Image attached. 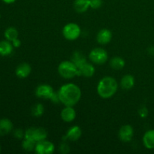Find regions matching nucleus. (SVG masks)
Here are the masks:
<instances>
[{"instance_id": "nucleus-1", "label": "nucleus", "mask_w": 154, "mask_h": 154, "mask_svg": "<svg viewBox=\"0 0 154 154\" xmlns=\"http://www.w3.org/2000/svg\"><path fill=\"white\" fill-rule=\"evenodd\" d=\"M60 102L66 106H74L81 97V89L74 84H66L62 86L58 91Z\"/></svg>"}, {"instance_id": "nucleus-2", "label": "nucleus", "mask_w": 154, "mask_h": 154, "mask_svg": "<svg viewBox=\"0 0 154 154\" xmlns=\"http://www.w3.org/2000/svg\"><path fill=\"white\" fill-rule=\"evenodd\" d=\"M118 87L117 81L112 77L107 76L99 81L97 86V92L99 96L108 99L116 93Z\"/></svg>"}, {"instance_id": "nucleus-3", "label": "nucleus", "mask_w": 154, "mask_h": 154, "mask_svg": "<svg viewBox=\"0 0 154 154\" xmlns=\"http://www.w3.org/2000/svg\"><path fill=\"white\" fill-rule=\"evenodd\" d=\"M58 72L63 78L71 79L78 76V68L72 61H63L59 65Z\"/></svg>"}, {"instance_id": "nucleus-4", "label": "nucleus", "mask_w": 154, "mask_h": 154, "mask_svg": "<svg viewBox=\"0 0 154 154\" xmlns=\"http://www.w3.org/2000/svg\"><path fill=\"white\" fill-rule=\"evenodd\" d=\"M47 136H48V132L44 128L31 127L25 132L24 138L37 143L46 139Z\"/></svg>"}, {"instance_id": "nucleus-5", "label": "nucleus", "mask_w": 154, "mask_h": 154, "mask_svg": "<svg viewBox=\"0 0 154 154\" xmlns=\"http://www.w3.org/2000/svg\"><path fill=\"white\" fill-rule=\"evenodd\" d=\"M90 60L93 63L97 65H102L105 63L108 60V53L105 49L101 48H96L92 50L90 53Z\"/></svg>"}, {"instance_id": "nucleus-6", "label": "nucleus", "mask_w": 154, "mask_h": 154, "mask_svg": "<svg viewBox=\"0 0 154 154\" xmlns=\"http://www.w3.org/2000/svg\"><path fill=\"white\" fill-rule=\"evenodd\" d=\"M81 28L79 26L74 23H68L63 29V35L67 40L74 41L78 38L81 35Z\"/></svg>"}, {"instance_id": "nucleus-7", "label": "nucleus", "mask_w": 154, "mask_h": 154, "mask_svg": "<svg viewBox=\"0 0 154 154\" xmlns=\"http://www.w3.org/2000/svg\"><path fill=\"white\" fill-rule=\"evenodd\" d=\"M55 92L51 86L48 84H42L36 88L35 95L38 97L44 99H50L53 97Z\"/></svg>"}, {"instance_id": "nucleus-8", "label": "nucleus", "mask_w": 154, "mask_h": 154, "mask_svg": "<svg viewBox=\"0 0 154 154\" xmlns=\"http://www.w3.org/2000/svg\"><path fill=\"white\" fill-rule=\"evenodd\" d=\"M54 144L51 141L43 140L36 143L35 150L38 154H51L54 153Z\"/></svg>"}, {"instance_id": "nucleus-9", "label": "nucleus", "mask_w": 154, "mask_h": 154, "mask_svg": "<svg viewBox=\"0 0 154 154\" xmlns=\"http://www.w3.org/2000/svg\"><path fill=\"white\" fill-rule=\"evenodd\" d=\"M133 128L130 125H124L119 131V138L123 142H129L133 137Z\"/></svg>"}, {"instance_id": "nucleus-10", "label": "nucleus", "mask_w": 154, "mask_h": 154, "mask_svg": "<svg viewBox=\"0 0 154 154\" xmlns=\"http://www.w3.org/2000/svg\"><path fill=\"white\" fill-rule=\"evenodd\" d=\"M81 135H82V131H81V128L78 126H74L69 129L63 139V141L69 140L71 141H76L81 138Z\"/></svg>"}, {"instance_id": "nucleus-11", "label": "nucleus", "mask_w": 154, "mask_h": 154, "mask_svg": "<svg viewBox=\"0 0 154 154\" xmlns=\"http://www.w3.org/2000/svg\"><path fill=\"white\" fill-rule=\"evenodd\" d=\"M95 67L93 65L90 64V63H85L78 67V76H84L86 78H90V77L93 76L95 74Z\"/></svg>"}, {"instance_id": "nucleus-12", "label": "nucleus", "mask_w": 154, "mask_h": 154, "mask_svg": "<svg viewBox=\"0 0 154 154\" xmlns=\"http://www.w3.org/2000/svg\"><path fill=\"white\" fill-rule=\"evenodd\" d=\"M32 71L31 66L29 64L26 63H20L19 66L17 67L15 70V74L17 76L20 78H26L30 75Z\"/></svg>"}, {"instance_id": "nucleus-13", "label": "nucleus", "mask_w": 154, "mask_h": 154, "mask_svg": "<svg viewBox=\"0 0 154 154\" xmlns=\"http://www.w3.org/2000/svg\"><path fill=\"white\" fill-rule=\"evenodd\" d=\"M61 117L65 122L70 123L76 117V111L72 108V106H66L61 111Z\"/></svg>"}, {"instance_id": "nucleus-14", "label": "nucleus", "mask_w": 154, "mask_h": 154, "mask_svg": "<svg viewBox=\"0 0 154 154\" xmlns=\"http://www.w3.org/2000/svg\"><path fill=\"white\" fill-rule=\"evenodd\" d=\"M97 42L101 45H106L111 42L112 38V33L107 29H101L97 34Z\"/></svg>"}, {"instance_id": "nucleus-15", "label": "nucleus", "mask_w": 154, "mask_h": 154, "mask_svg": "<svg viewBox=\"0 0 154 154\" xmlns=\"http://www.w3.org/2000/svg\"><path fill=\"white\" fill-rule=\"evenodd\" d=\"M13 129V123L9 119L2 118L0 120V136H4L10 133Z\"/></svg>"}, {"instance_id": "nucleus-16", "label": "nucleus", "mask_w": 154, "mask_h": 154, "mask_svg": "<svg viewBox=\"0 0 154 154\" xmlns=\"http://www.w3.org/2000/svg\"><path fill=\"white\" fill-rule=\"evenodd\" d=\"M13 49V45L9 41L4 40L0 42V56L2 57H6L11 54Z\"/></svg>"}, {"instance_id": "nucleus-17", "label": "nucleus", "mask_w": 154, "mask_h": 154, "mask_svg": "<svg viewBox=\"0 0 154 154\" xmlns=\"http://www.w3.org/2000/svg\"><path fill=\"white\" fill-rule=\"evenodd\" d=\"M143 143L146 148L154 149V129H150L145 132L143 137Z\"/></svg>"}, {"instance_id": "nucleus-18", "label": "nucleus", "mask_w": 154, "mask_h": 154, "mask_svg": "<svg viewBox=\"0 0 154 154\" xmlns=\"http://www.w3.org/2000/svg\"><path fill=\"white\" fill-rule=\"evenodd\" d=\"M75 11L79 13H84L90 7V0H75L74 3Z\"/></svg>"}, {"instance_id": "nucleus-19", "label": "nucleus", "mask_w": 154, "mask_h": 154, "mask_svg": "<svg viewBox=\"0 0 154 154\" xmlns=\"http://www.w3.org/2000/svg\"><path fill=\"white\" fill-rule=\"evenodd\" d=\"M135 78L131 75H126L123 77L120 82V86L123 90H130L134 87Z\"/></svg>"}, {"instance_id": "nucleus-20", "label": "nucleus", "mask_w": 154, "mask_h": 154, "mask_svg": "<svg viewBox=\"0 0 154 154\" xmlns=\"http://www.w3.org/2000/svg\"><path fill=\"white\" fill-rule=\"evenodd\" d=\"M71 61L73 62L75 65L78 67H80L81 66H82L83 64H84L85 63H87V60H86V57L84 54H82L80 51H75L72 56V58H71Z\"/></svg>"}, {"instance_id": "nucleus-21", "label": "nucleus", "mask_w": 154, "mask_h": 154, "mask_svg": "<svg viewBox=\"0 0 154 154\" xmlns=\"http://www.w3.org/2000/svg\"><path fill=\"white\" fill-rule=\"evenodd\" d=\"M125 64H126L125 60L120 57H114L110 61V66L113 69H115V70L122 69L125 66Z\"/></svg>"}, {"instance_id": "nucleus-22", "label": "nucleus", "mask_w": 154, "mask_h": 154, "mask_svg": "<svg viewBox=\"0 0 154 154\" xmlns=\"http://www.w3.org/2000/svg\"><path fill=\"white\" fill-rule=\"evenodd\" d=\"M4 35L6 40L9 41V42H13L14 39L17 38L18 31L14 27H9L5 31Z\"/></svg>"}, {"instance_id": "nucleus-23", "label": "nucleus", "mask_w": 154, "mask_h": 154, "mask_svg": "<svg viewBox=\"0 0 154 154\" xmlns=\"http://www.w3.org/2000/svg\"><path fill=\"white\" fill-rule=\"evenodd\" d=\"M44 111H45V108H44L43 105L38 103L36 104V105H33V107L32 108L31 112L34 117H40L43 114Z\"/></svg>"}, {"instance_id": "nucleus-24", "label": "nucleus", "mask_w": 154, "mask_h": 154, "mask_svg": "<svg viewBox=\"0 0 154 154\" xmlns=\"http://www.w3.org/2000/svg\"><path fill=\"white\" fill-rule=\"evenodd\" d=\"M36 143L28 139H24L22 142V147L26 151H32L35 148Z\"/></svg>"}, {"instance_id": "nucleus-25", "label": "nucleus", "mask_w": 154, "mask_h": 154, "mask_svg": "<svg viewBox=\"0 0 154 154\" xmlns=\"http://www.w3.org/2000/svg\"><path fill=\"white\" fill-rule=\"evenodd\" d=\"M59 151L63 154H67L70 151V147L69 144L66 142V141H63L59 146Z\"/></svg>"}, {"instance_id": "nucleus-26", "label": "nucleus", "mask_w": 154, "mask_h": 154, "mask_svg": "<svg viewBox=\"0 0 154 154\" xmlns=\"http://www.w3.org/2000/svg\"><path fill=\"white\" fill-rule=\"evenodd\" d=\"M90 4L92 8H99L102 5V0H90Z\"/></svg>"}, {"instance_id": "nucleus-27", "label": "nucleus", "mask_w": 154, "mask_h": 154, "mask_svg": "<svg viewBox=\"0 0 154 154\" xmlns=\"http://www.w3.org/2000/svg\"><path fill=\"white\" fill-rule=\"evenodd\" d=\"M24 135H25V132H23V131L21 129H17L14 131V136L16 138L21 139L24 138Z\"/></svg>"}, {"instance_id": "nucleus-28", "label": "nucleus", "mask_w": 154, "mask_h": 154, "mask_svg": "<svg viewBox=\"0 0 154 154\" xmlns=\"http://www.w3.org/2000/svg\"><path fill=\"white\" fill-rule=\"evenodd\" d=\"M138 114L142 118H145L148 115V109L145 106H143L138 110Z\"/></svg>"}, {"instance_id": "nucleus-29", "label": "nucleus", "mask_w": 154, "mask_h": 154, "mask_svg": "<svg viewBox=\"0 0 154 154\" xmlns=\"http://www.w3.org/2000/svg\"><path fill=\"white\" fill-rule=\"evenodd\" d=\"M11 42H12V45H13L14 48H19V47L21 45V42L18 38L14 39V40Z\"/></svg>"}, {"instance_id": "nucleus-30", "label": "nucleus", "mask_w": 154, "mask_h": 154, "mask_svg": "<svg viewBox=\"0 0 154 154\" xmlns=\"http://www.w3.org/2000/svg\"><path fill=\"white\" fill-rule=\"evenodd\" d=\"M6 4H11V3H14V2H16L17 0H2Z\"/></svg>"}, {"instance_id": "nucleus-31", "label": "nucleus", "mask_w": 154, "mask_h": 154, "mask_svg": "<svg viewBox=\"0 0 154 154\" xmlns=\"http://www.w3.org/2000/svg\"><path fill=\"white\" fill-rule=\"evenodd\" d=\"M0 153H1V147H0Z\"/></svg>"}, {"instance_id": "nucleus-32", "label": "nucleus", "mask_w": 154, "mask_h": 154, "mask_svg": "<svg viewBox=\"0 0 154 154\" xmlns=\"http://www.w3.org/2000/svg\"><path fill=\"white\" fill-rule=\"evenodd\" d=\"M0 18H1V14H0Z\"/></svg>"}]
</instances>
